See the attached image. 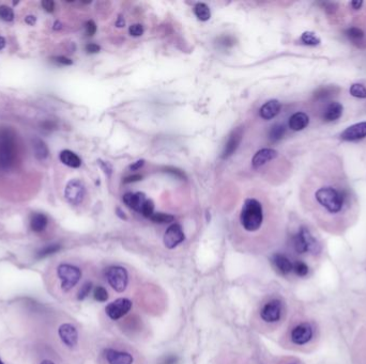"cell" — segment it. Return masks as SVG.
<instances>
[{"label":"cell","instance_id":"obj_7","mask_svg":"<svg viewBox=\"0 0 366 364\" xmlns=\"http://www.w3.org/2000/svg\"><path fill=\"white\" fill-rule=\"evenodd\" d=\"M283 311L284 308L281 300L277 298L270 299L261 305L259 310L260 320L267 323H276L282 320Z\"/></svg>","mask_w":366,"mask_h":364},{"label":"cell","instance_id":"obj_1","mask_svg":"<svg viewBox=\"0 0 366 364\" xmlns=\"http://www.w3.org/2000/svg\"><path fill=\"white\" fill-rule=\"evenodd\" d=\"M315 199L317 203L329 214L336 215L344 210L348 200V194L343 189H337L332 186H323L316 190Z\"/></svg>","mask_w":366,"mask_h":364},{"label":"cell","instance_id":"obj_50","mask_svg":"<svg viewBox=\"0 0 366 364\" xmlns=\"http://www.w3.org/2000/svg\"><path fill=\"white\" fill-rule=\"evenodd\" d=\"M4 46H5V40L2 37H0V50H1Z\"/></svg>","mask_w":366,"mask_h":364},{"label":"cell","instance_id":"obj_42","mask_svg":"<svg viewBox=\"0 0 366 364\" xmlns=\"http://www.w3.org/2000/svg\"><path fill=\"white\" fill-rule=\"evenodd\" d=\"M331 94H332V91H331V88H321L319 91L316 92L315 96L317 98H324V97H327V96H329Z\"/></svg>","mask_w":366,"mask_h":364},{"label":"cell","instance_id":"obj_18","mask_svg":"<svg viewBox=\"0 0 366 364\" xmlns=\"http://www.w3.org/2000/svg\"><path fill=\"white\" fill-rule=\"evenodd\" d=\"M281 103L276 100L267 102L264 106L260 108L259 114L264 120H271L275 118L281 111Z\"/></svg>","mask_w":366,"mask_h":364},{"label":"cell","instance_id":"obj_12","mask_svg":"<svg viewBox=\"0 0 366 364\" xmlns=\"http://www.w3.org/2000/svg\"><path fill=\"white\" fill-rule=\"evenodd\" d=\"M60 340L68 347H75L78 343V331L71 323H62L58 329Z\"/></svg>","mask_w":366,"mask_h":364},{"label":"cell","instance_id":"obj_45","mask_svg":"<svg viewBox=\"0 0 366 364\" xmlns=\"http://www.w3.org/2000/svg\"><path fill=\"white\" fill-rule=\"evenodd\" d=\"M54 59L56 62H58L59 64H62V65H71L73 63L71 59H69V58H66V57H62V56L56 57L54 58Z\"/></svg>","mask_w":366,"mask_h":364},{"label":"cell","instance_id":"obj_55","mask_svg":"<svg viewBox=\"0 0 366 364\" xmlns=\"http://www.w3.org/2000/svg\"><path fill=\"white\" fill-rule=\"evenodd\" d=\"M0 364H3V362L1 361V359H0Z\"/></svg>","mask_w":366,"mask_h":364},{"label":"cell","instance_id":"obj_52","mask_svg":"<svg viewBox=\"0 0 366 364\" xmlns=\"http://www.w3.org/2000/svg\"><path fill=\"white\" fill-rule=\"evenodd\" d=\"M54 29H55V30H58V29H61V24H60L59 21H56V22H55Z\"/></svg>","mask_w":366,"mask_h":364},{"label":"cell","instance_id":"obj_10","mask_svg":"<svg viewBox=\"0 0 366 364\" xmlns=\"http://www.w3.org/2000/svg\"><path fill=\"white\" fill-rule=\"evenodd\" d=\"M85 193L86 190L84 184L78 180H72L67 185L65 195L69 203H71L72 205H78L83 202Z\"/></svg>","mask_w":366,"mask_h":364},{"label":"cell","instance_id":"obj_43","mask_svg":"<svg viewBox=\"0 0 366 364\" xmlns=\"http://www.w3.org/2000/svg\"><path fill=\"white\" fill-rule=\"evenodd\" d=\"M179 361V358L177 356H167L164 357L161 361V364H177Z\"/></svg>","mask_w":366,"mask_h":364},{"label":"cell","instance_id":"obj_13","mask_svg":"<svg viewBox=\"0 0 366 364\" xmlns=\"http://www.w3.org/2000/svg\"><path fill=\"white\" fill-rule=\"evenodd\" d=\"M364 138H366V121L347 127L341 134V139L344 141H357Z\"/></svg>","mask_w":366,"mask_h":364},{"label":"cell","instance_id":"obj_44","mask_svg":"<svg viewBox=\"0 0 366 364\" xmlns=\"http://www.w3.org/2000/svg\"><path fill=\"white\" fill-rule=\"evenodd\" d=\"M100 46L96 45V44H93V43H90L88 45H86V51L89 54H96L99 53L100 51Z\"/></svg>","mask_w":366,"mask_h":364},{"label":"cell","instance_id":"obj_53","mask_svg":"<svg viewBox=\"0 0 366 364\" xmlns=\"http://www.w3.org/2000/svg\"><path fill=\"white\" fill-rule=\"evenodd\" d=\"M117 212L119 213V214H118V215H119L120 217H121L122 219H127V217H125V216H124V213H122V212H121V211H120L119 209L117 210Z\"/></svg>","mask_w":366,"mask_h":364},{"label":"cell","instance_id":"obj_28","mask_svg":"<svg viewBox=\"0 0 366 364\" xmlns=\"http://www.w3.org/2000/svg\"><path fill=\"white\" fill-rule=\"evenodd\" d=\"M61 249V246L58 244H53L42 248L41 250H39L37 252V257L38 258H44L48 256H51V254H55L58 252Z\"/></svg>","mask_w":366,"mask_h":364},{"label":"cell","instance_id":"obj_15","mask_svg":"<svg viewBox=\"0 0 366 364\" xmlns=\"http://www.w3.org/2000/svg\"><path fill=\"white\" fill-rule=\"evenodd\" d=\"M272 264L279 274L283 276L289 275L294 270V263L290 259L281 253H276L272 257Z\"/></svg>","mask_w":366,"mask_h":364},{"label":"cell","instance_id":"obj_47","mask_svg":"<svg viewBox=\"0 0 366 364\" xmlns=\"http://www.w3.org/2000/svg\"><path fill=\"white\" fill-rule=\"evenodd\" d=\"M144 164H145V160H142V159L138 160V161H136V163H134L133 165H131L130 169L131 170H138V169L141 168L142 166H144Z\"/></svg>","mask_w":366,"mask_h":364},{"label":"cell","instance_id":"obj_3","mask_svg":"<svg viewBox=\"0 0 366 364\" xmlns=\"http://www.w3.org/2000/svg\"><path fill=\"white\" fill-rule=\"evenodd\" d=\"M15 159V147L13 137L9 131L0 132V168L9 169Z\"/></svg>","mask_w":366,"mask_h":364},{"label":"cell","instance_id":"obj_29","mask_svg":"<svg viewBox=\"0 0 366 364\" xmlns=\"http://www.w3.org/2000/svg\"><path fill=\"white\" fill-rule=\"evenodd\" d=\"M350 94L357 98H366V86L362 84H353L349 89Z\"/></svg>","mask_w":366,"mask_h":364},{"label":"cell","instance_id":"obj_14","mask_svg":"<svg viewBox=\"0 0 366 364\" xmlns=\"http://www.w3.org/2000/svg\"><path fill=\"white\" fill-rule=\"evenodd\" d=\"M242 135L243 131L241 127H239L236 130H233L231 132V135L228 138V141L225 146L224 151L222 153V158H228L229 156H231L236 150L238 149L240 142L242 140Z\"/></svg>","mask_w":366,"mask_h":364},{"label":"cell","instance_id":"obj_25","mask_svg":"<svg viewBox=\"0 0 366 364\" xmlns=\"http://www.w3.org/2000/svg\"><path fill=\"white\" fill-rule=\"evenodd\" d=\"M194 12H195V15L197 16V19L199 21H206L210 20L211 17V12L209 7L206 3H197L194 8Z\"/></svg>","mask_w":366,"mask_h":364},{"label":"cell","instance_id":"obj_35","mask_svg":"<svg viewBox=\"0 0 366 364\" xmlns=\"http://www.w3.org/2000/svg\"><path fill=\"white\" fill-rule=\"evenodd\" d=\"M294 273L299 277H305L308 274V266L304 263L298 261L294 263Z\"/></svg>","mask_w":366,"mask_h":364},{"label":"cell","instance_id":"obj_6","mask_svg":"<svg viewBox=\"0 0 366 364\" xmlns=\"http://www.w3.org/2000/svg\"><path fill=\"white\" fill-rule=\"evenodd\" d=\"M105 278L108 284L117 293H123L129 284L128 270L122 266H111L105 270Z\"/></svg>","mask_w":366,"mask_h":364},{"label":"cell","instance_id":"obj_39","mask_svg":"<svg viewBox=\"0 0 366 364\" xmlns=\"http://www.w3.org/2000/svg\"><path fill=\"white\" fill-rule=\"evenodd\" d=\"M85 28H86V32H87V34L90 37L93 36L96 31V25L93 21H88L87 22H86Z\"/></svg>","mask_w":366,"mask_h":364},{"label":"cell","instance_id":"obj_17","mask_svg":"<svg viewBox=\"0 0 366 364\" xmlns=\"http://www.w3.org/2000/svg\"><path fill=\"white\" fill-rule=\"evenodd\" d=\"M146 195L142 193H125L123 195V202L127 204L130 209H132L136 212H141L142 205L146 202Z\"/></svg>","mask_w":366,"mask_h":364},{"label":"cell","instance_id":"obj_56","mask_svg":"<svg viewBox=\"0 0 366 364\" xmlns=\"http://www.w3.org/2000/svg\"><path fill=\"white\" fill-rule=\"evenodd\" d=\"M290 364H295V363H290Z\"/></svg>","mask_w":366,"mask_h":364},{"label":"cell","instance_id":"obj_41","mask_svg":"<svg viewBox=\"0 0 366 364\" xmlns=\"http://www.w3.org/2000/svg\"><path fill=\"white\" fill-rule=\"evenodd\" d=\"M42 7L44 8L45 11H46V12L51 13V12H54L55 2L53 1V0H43V1H42Z\"/></svg>","mask_w":366,"mask_h":364},{"label":"cell","instance_id":"obj_9","mask_svg":"<svg viewBox=\"0 0 366 364\" xmlns=\"http://www.w3.org/2000/svg\"><path fill=\"white\" fill-rule=\"evenodd\" d=\"M313 328L307 322H301L293 328L290 332V340L295 345H305L313 339Z\"/></svg>","mask_w":366,"mask_h":364},{"label":"cell","instance_id":"obj_8","mask_svg":"<svg viewBox=\"0 0 366 364\" xmlns=\"http://www.w3.org/2000/svg\"><path fill=\"white\" fill-rule=\"evenodd\" d=\"M131 309H132V301L130 299L118 298L106 305L105 313L112 321H119L127 315Z\"/></svg>","mask_w":366,"mask_h":364},{"label":"cell","instance_id":"obj_26","mask_svg":"<svg viewBox=\"0 0 366 364\" xmlns=\"http://www.w3.org/2000/svg\"><path fill=\"white\" fill-rule=\"evenodd\" d=\"M286 134V128L285 126L282 124H275L274 126L271 127V130L269 132V138L272 141H278L281 140L282 138Z\"/></svg>","mask_w":366,"mask_h":364},{"label":"cell","instance_id":"obj_54","mask_svg":"<svg viewBox=\"0 0 366 364\" xmlns=\"http://www.w3.org/2000/svg\"><path fill=\"white\" fill-rule=\"evenodd\" d=\"M41 364H55V363L50 360H44L41 362Z\"/></svg>","mask_w":366,"mask_h":364},{"label":"cell","instance_id":"obj_5","mask_svg":"<svg viewBox=\"0 0 366 364\" xmlns=\"http://www.w3.org/2000/svg\"><path fill=\"white\" fill-rule=\"evenodd\" d=\"M102 363L104 364H136L135 356L128 349L119 347H106L103 349Z\"/></svg>","mask_w":366,"mask_h":364},{"label":"cell","instance_id":"obj_11","mask_svg":"<svg viewBox=\"0 0 366 364\" xmlns=\"http://www.w3.org/2000/svg\"><path fill=\"white\" fill-rule=\"evenodd\" d=\"M185 239L181 225L178 223L171 224L164 234V245L168 249H175Z\"/></svg>","mask_w":366,"mask_h":364},{"label":"cell","instance_id":"obj_20","mask_svg":"<svg viewBox=\"0 0 366 364\" xmlns=\"http://www.w3.org/2000/svg\"><path fill=\"white\" fill-rule=\"evenodd\" d=\"M310 123V118L305 112H296L289 119V127L295 131L303 130Z\"/></svg>","mask_w":366,"mask_h":364},{"label":"cell","instance_id":"obj_46","mask_svg":"<svg viewBox=\"0 0 366 364\" xmlns=\"http://www.w3.org/2000/svg\"><path fill=\"white\" fill-rule=\"evenodd\" d=\"M141 178H142V176H141V175H139V174H134V175H131V176L125 177V178H124V180H123V183H124V184L135 183V182H138V181H140V180H141Z\"/></svg>","mask_w":366,"mask_h":364},{"label":"cell","instance_id":"obj_31","mask_svg":"<svg viewBox=\"0 0 366 364\" xmlns=\"http://www.w3.org/2000/svg\"><path fill=\"white\" fill-rule=\"evenodd\" d=\"M151 220L156 223H169L174 221V216L168 215V214L164 213H154L153 215L150 217Z\"/></svg>","mask_w":366,"mask_h":364},{"label":"cell","instance_id":"obj_38","mask_svg":"<svg viewBox=\"0 0 366 364\" xmlns=\"http://www.w3.org/2000/svg\"><path fill=\"white\" fill-rule=\"evenodd\" d=\"M129 32L131 36H133V37H140L141 34L144 33V27L139 24L132 25L129 29Z\"/></svg>","mask_w":366,"mask_h":364},{"label":"cell","instance_id":"obj_19","mask_svg":"<svg viewBox=\"0 0 366 364\" xmlns=\"http://www.w3.org/2000/svg\"><path fill=\"white\" fill-rule=\"evenodd\" d=\"M299 233L302 236L303 240H304V242H305L306 248H307V252H311V253H314V254L320 252V250H321V247H320L319 242L316 240V238L312 235V233L310 232V230L306 229L305 227H302L299 231Z\"/></svg>","mask_w":366,"mask_h":364},{"label":"cell","instance_id":"obj_33","mask_svg":"<svg viewBox=\"0 0 366 364\" xmlns=\"http://www.w3.org/2000/svg\"><path fill=\"white\" fill-rule=\"evenodd\" d=\"M294 247H295V250L300 253V254H303V253H306L307 252V248H306V245L304 240H303L302 236L300 235V233L297 234L295 237H294Z\"/></svg>","mask_w":366,"mask_h":364},{"label":"cell","instance_id":"obj_34","mask_svg":"<svg viewBox=\"0 0 366 364\" xmlns=\"http://www.w3.org/2000/svg\"><path fill=\"white\" fill-rule=\"evenodd\" d=\"M0 19L4 21H11L14 19V12L8 5H0Z\"/></svg>","mask_w":366,"mask_h":364},{"label":"cell","instance_id":"obj_37","mask_svg":"<svg viewBox=\"0 0 366 364\" xmlns=\"http://www.w3.org/2000/svg\"><path fill=\"white\" fill-rule=\"evenodd\" d=\"M153 212H154V204H153V202L151 200H147L145 202V204L142 205V209H141L140 213L146 218H149L150 219V217L154 214Z\"/></svg>","mask_w":366,"mask_h":364},{"label":"cell","instance_id":"obj_32","mask_svg":"<svg viewBox=\"0 0 366 364\" xmlns=\"http://www.w3.org/2000/svg\"><path fill=\"white\" fill-rule=\"evenodd\" d=\"M347 37L352 41H361L364 38V32L358 27H351L346 31Z\"/></svg>","mask_w":366,"mask_h":364},{"label":"cell","instance_id":"obj_40","mask_svg":"<svg viewBox=\"0 0 366 364\" xmlns=\"http://www.w3.org/2000/svg\"><path fill=\"white\" fill-rule=\"evenodd\" d=\"M165 172L167 173H171V174L175 175L176 177H179V178H185V175L184 173H183L182 171L176 169V168H173V167H167V168L164 169Z\"/></svg>","mask_w":366,"mask_h":364},{"label":"cell","instance_id":"obj_24","mask_svg":"<svg viewBox=\"0 0 366 364\" xmlns=\"http://www.w3.org/2000/svg\"><path fill=\"white\" fill-rule=\"evenodd\" d=\"M32 149L34 152V156L36 158L39 160H43L45 158H47L48 156V148L45 142L39 138H34L32 140Z\"/></svg>","mask_w":366,"mask_h":364},{"label":"cell","instance_id":"obj_27","mask_svg":"<svg viewBox=\"0 0 366 364\" xmlns=\"http://www.w3.org/2000/svg\"><path fill=\"white\" fill-rule=\"evenodd\" d=\"M301 42L307 46H317L321 41H320V39L314 32L305 31L301 36Z\"/></svg>","mask_w":366,"mask_h":364},{"label":"cell","instance_id":"obj_23","mask_svg":"<svg viewBox=\"0 0 366 364\" xmlns=\"http://www.w3.org/2000/svg\"><path fill=\"white\" fill-rule=\"evenodd\" d=\"M48 223L47 217L44 214H36L33 215L30 220V228L36 233H41L46 229Z\"/></svg>","mask_w":366,"mask_h":364},{"label":"cell","instance_id":"obj_49","mask_svg":"<svg viewBox=\"0 0 366 364\" xmlns=\"http://www.w3.org/2000/svg\"><path fill=\"white\" fill-rule=\"evenodd\" d=\"M25 21L27 22V24H28V25L33 26L34 24H36L37 19H36V16H33V15H29V16H27V17H26V19H25Z\"/></svg>","mask_w":366,"mask_h":364},{"label":"cell","instance_id":"obj_36","mask_svg":"<svg viewBox=\"0 0 366 364\" xmlns=\"http://www.w3.org/2000/svg\"><path fill=\"white\" fill-rule=\"evenodd\" d=\"M92 283L91 282H87L85 283V284L81 287V290L78 291V294H77V299L78 300H84L85 298L88 297V295L90 294L91 290H92Z\"/></svg>","mask_w":366,"mask_h":364},{"label":"cell","instance_id":"obj_30","mask_svg":"<svg viewBox=\"0 0 366 364\" xmlns=\"http://www.w3.org/2000/svg\"><path fill=\"white\" fill-rule=\"evenodd\" d=\"M108 292L105 287H103L101 285L95 286L93 290V298L99 302H105L108 300Z\"/></svg>","mask_w":366,"mask_h":364},{"label":"cell","instance_id":"obj_22","mask_svg":"<svg viewBox=\"0 0 366 364\" xmlns=\"http://www.w3.org/2000/svg\"><path fill=\"white\" fill-rule=\"evenodd\" d=\"M59 158L62 164H65L68 167H71V168H78L82 165L81 158L75 153L70 151V150H64L60 153Z\"/></svg>","mask_w":366,"mask_h":364},{"label":"cell","instance_id":"obj_21","mask_svg":"<svg viewBox=\"0 0 366 364\" xmlns=\"http://www.w3.org/2000/svg\"><path fill=\"white\" fill-rule=\"evenodd\" d=\"M343 110H344V107H343L341 103H331L330 105L325 108L323 113V120L327 121V122H333V121L339 120L342 117Z\"/></svg>","mask_w":366,"mask_h":364},{"label":"cell","instance_id":"obj_4","mask_svg":"<svg viewBox=\"0 0 366 364\" xmlns=\"http://www.w3.org/2000/svg\"><path fill=\"white\" fill-rule=\"evenodd\" d=\"M57 275L61 280L62 291L69 292L81 280L82 270L71 264H61L57 268Z\"/></svg>","mask_w":366,"mask_h":364},{"label":"cell","instance_id":"obj_2","mask_svg":"<svg viewBox=\"0 0 366 364\" xmlns=\"http://www.w3.org/2000/svg\"><path fill=\"white\" fill-rule=\"evenodd\" d=\"M240 220L244 230L249 232H255L259 230L264 221V213H262V206L259 202L255 199L245 201Z\"/></svg>","mask_w":366,"mask_h":364},{"label":"cell","instance_id":"obj_48","mask_svg":"<svg viewBox=\"0 0 366 364\" xmlns=\"http://www.w3.org/2000/svg\"><path fill=\"white\" fill-rule=\"evenodd\" d=\"M350 5L353 10H359L363 5V1H361V0H354V1L350 2Z\"/></svg>","mask_w":366,"mask_h":364},{"label":"cell","instance_id":"obj_51","mask_svg":"<svg viewBox=\"0 0 366 364\" xmlns=\"http://www.w3.org/2000/svg\"><path fill=\"white\" fill-rule=\"evenodd\" d=\"M117 26H118V27H122V26H124V21L121 19V17H120V19H119V21H118V22H117Z\"/></svg>","mask_w":366,"mask_h":364},{"label":"cell","instance_id":"obj_16","mask_svg":"<svg viewBox=\"0 0 366 364\" xmlns=\"http://www.w3.org/2000/svg\"><path fill=\"white\" fill-rule=\"evenodd\" d=\"M277 157V152L273 149H262L257 152L252 160V165L255 169L260 168L261 166L266 165L269 161L273 160Z\"/></svg>","mask_w":366,"mask_h":364}]
</instances>
